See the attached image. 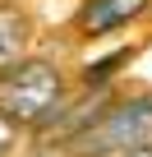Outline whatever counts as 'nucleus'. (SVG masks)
<instances>
[{
    "instance_id": "423d86ee",
    "label": "nucleus",
    "mask_w": 152,
    "mask_h": 157,
    "mask_svg": "<svg viewBox=\"0 0 152 157\" xmlns=\"http://www.w3.org/2000/svg\"><path fill=\"white\" fill-rule=\"evenodd\" d=\"M120 157H152V148H147V143H138V148H129V152H120Z\"/></svg>"
},
{
    "instance_id": "f03ea898",
    "label": "nucleus",
    "mask_w": 152,
    "mask_h": 157,
    "mask_svg": "<svg viewBox=\"0 0 152 157\" xmlns=\"http://www.w3.org/2000/svg\"><path fill=\"white\" fill-rule=\"evenodd\" d=\"M147 139H152V97H124V102H106L102 116L69 143L79 157H120Z\"/></svg>"
},
{
    "instance_id": "20e7f679",
    "label": "nucleus",
    "mask_w": 152,
    "mask_h": 157,
    "mask_svg": "<svg viewBox=\"0 0 152 157\" xmlns=\"http://www.w3.org/2000/svg\"><path fill=\"white\" fill-rule=\"evenodd\" d=\"M23 46H28V19H23V10L0 5V69L23 60Z\"/></svg>"
},
{
    "instance_id": "39448f33",
    "label": "nucleus",
    "mask_w": 152,
    "mask_h": 157,
    "mask_svg": "<svg viewBox=\"0 0 152 157\" xmlns=\"http://www.w3.org/2000/svg\"><path fill=\"white\" fill-rule=\"evenodd\" d=\"M19 129H23V125H14L5 111H0V157H9V152H14V143H19Z\"/></svg>"
},
{
    "instance_id": "7ed1b4c3",
    "label": "nucleus",
    "mask_w": 152,
    "mask_h": 157,
    "mask_svg": "<svg viewBox=\"0 0 152 157\" xmlns=\"http://www.w3.org/2000/svg\"><path fill=\"white\" fill-rule=\"evenodd\" d=\"M152 0H83L79 5V33L83 37H106L124 23H134Z\"/></svg>"
},
{
    "instance_id": "f257e3e1",
    "label": "nucleus",
    "mask_w": 152,
    "mask_h": 157,
    "mask_svg": "<svg viewBox=\"0 0 152 157\" xmlns=\"http://www.w3.org/2000/svg\"><path fill=\"white\" fill-rule=\"evenodd\" d=\"M0 111L23 129H46L65 111V74L51 60H14L0 69Z\"/></svg>"
}]
</instances>
